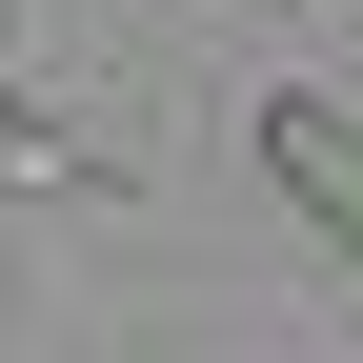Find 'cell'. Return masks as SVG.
I'll use <instances>...</instances> for the list:
<instances>
[{
    "label": "cell",
    "mask_w": 363,
    "mask_h": 363,
    "mask_svg": "<svg viewBox=\"0 0 363 363\" xmlns=\"http://www.w3.org/2000/svg\"><path fill=\"white\" fill-rule=\"evenodd\" d=\"M262 182L303 202V242L363 262V121H343V101H262Z\"/></svg>",
    "instance_id": "1"
},
{
    "label": "cell",
    "mask_w": 363,
    "mask_h": 363,
    "mask_svg": "<svg viewBox=\"0 0 363 363\" xmlns=\"http://www.w3.org/2000/svg\"><path fill=\"white\" fill-rule=\"evenodd\" d=\"M0 202H121V162L81 142V121H40L21 81H0Z\"/></svg>",
    "instance_id": "2"
}]
</instances>
